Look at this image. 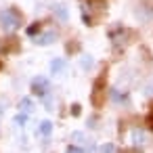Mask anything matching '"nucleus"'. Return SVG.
<instances>
[{
  "mask_svg": "<svg viewBox=\"0 0 153 153\" xmlns=\"http://www.w3.org/2000/svg\"><path fill=\"white\" fill-rule=\"evenodd\" d=\"M0 23H2V27H4L7 32L17 30V27L21 25V15H19V11H15V9H4L2 13H0Z\"/></svg>",
  "mask_w": 153,
  "mask_h": 153,
  "instance_id": "f257e3e1",
  "label": "nucleus"
},
{
  "mask_svg": "<svg viewBox=\"0 0 153 153\" xmlns=\"http://www.w3.org/2000/svg\"><path fill=\"white\" fill-rule=\"evenodd\" d=\"M48 88H51L48 78H44V76H36V78L32 80V92H36L38 97H46V94H48Z\"/></svg>",
  "mask_w": 153,
  "mask_h": 153,
  "instance_id": "f03ea898",
  "label": "nucleus"
},
{
  "mask_svg": "<svg viewBox=\"0 0 153 153\" xmlns=\"http://www.w3.org/2000/svg\"><path fill=\"white\" fill-rule=\"evenodd\" d=\"M55 40H57V32L48 30V32H42V34H38V36L34 38V44H38V46H48V44H53Z\"/></svg>",
  "mask_w": 153,
  "mask_h": 153,
  "instance_id": "7ed1b4c3",
  "label": "nucleus"
},
{
  "mask_svg": "<svg viewBox=\"0 0 153 153\" xmlns=\"http://www.w3.org/2000/svg\"><path fill=\"white\" fill-rule=\"evenodd\" d=\"M130 136H132V143H134L136 147H143V145L147 143V132H145V130H140V128L132 130V132H130Z\"/></svg>",
  "mask_w": 153,
  "mask_h": 153,
  "instance_id": "20e7f679",
  "label": "nucleus"
},
{
  "mask_svg": "<svg viewBox=\"0 0 153 153\" xmlns=\"http://www.w3.org/2000/svg\"><path fill=\"white\" fill-rule=\"evenodd\" d=\"M63 69H65V61L63 59H53L51 61V71L53 74H61Z\"/></svg>",
  "mask_w": 153,
  "mask_h": 153,
  "instance_id": "39448f33",
  "label": "nucleus"
},
{
  "mask_svg": "<svg viewBox=\"0 0 153 153\" xmlns=\"http://www.w3.org/2000/svg\"><path fill=\"white\" fill-rule=\"evenodd\" d=\"M38 132H40L42 136H51V132H53V122H48V120H44V122L40 124V128H38Z\"/></svg>",
  "mask_w": 153,
  "mask_h": 153,
  "instance_id": "423d86ee",
  "label": "nucleus"
},
{
  "mask_svg": "<svg viewBox=\"0 0 153 153\" xmlns=\"http://www.w3.org/2000/svg\"><path fill=\"white\" fill-rule=\"evenodd\" d=\"M30 111H32V99H23V101H21V113L27 115Z\"/></svg>",
  "mask_w": 153,
  "mask_h": 153,
  "instance_id": "0eeeda50",
  "label": "nucleus"
},
{
  "mask_svg": "<svg viewBox=\"0 0 153 153\" xmlns=\"http://www.w3.org/2000/svg\"><path fill=\"white\" fill-rule=\"evenodd\" d=\"M99 153H115V147H113L111 143H105V145H101Z\"/></svg>",
  "mask_w": 153,
  "mask_h": 153,
  "instance_id": "6e6552de",
  "label": "nucleus"
},
{
  "mask_svg": "<svg viewBox=\"0 0 153 153\" xmlns=\"http://www.w3.org/2000/svg\"><path fill=\"white\" fill-rule=\"evenodd\" d=\"M145 94H147V97H153V76H151L149 82L145 84Z\"/></svg>",
  "mask_w": 153,
  "mask_h": 153,
  "instance_id": "1a4fd4ad",
  "label": "nucleus"
},
{
  "mask_svg": "<svg viewBox=\"0 0 153 153\" xmlns=\"http://www.w3.org/2000/svg\"><path fill=\"white\" fill-rule=\"evenodd\" d=\"M80 65H82L84 69H88V67H92V59H90V57H82V61H80Z\"/></svg>",
  "mask_w": 153,
  "mask_h": 153,
  "instance_id": "9d476101",
  "label": "nucleus"
},
{
  "mask_svg": "<svg viewBox=\"0 0 153 153\" xmlns=\"http://www.w3.org/2000/svg\"><path fill=\"white\" fill-rule=\"evenodd\" d=\"M25 120H27V115H25V113H19V115L15 117V122H17V126H25Z\"/></svg>",
  "mask_w": 153,
  "mask_h": 153,
  "instance_id": "9b49d317",
  "label": "nucleus"
},
{
  "mask_svg": "<svg viewBox=\"0 0 153 153\" xmlns=\"http://www.w3.org/2000/svg\"><path fill=\"white\" fill-rule=\"evenodd\" d=\"M65 153H84V151H82L80 147H74V145H69V147L65 149Z\"/></svg>",
  "mask_w": 153,
  "mask_h": 153,
  "instance_id": "f8f14e48",
  "label": "nucleus"
},
{
  "mask_svg": "<svg viewBox=\"0 0 153 153\" xmlns=\"http://www.w3.org/2000/svg\"><path fill=\"white\" fill-rule=\"evenodd\" d=\"M38 30H40V27H38V23H36V25H30V27H27V34H30V36H34V34H38Z\"/></svg>",
  "mask_w": 153,
  "mask_h": 153,
  "instance_id": "ddd939ff",
  "label": "nucleus"
},
{
  "mask_svg": "<svg viewBox=\"0 0 153 153\" xmlns=\"http://www.w3.org/2000/svg\"><path fill=\"white\" fill-rule=\"evenodd\" d=\"M74 138H76V140H84V138H82V132H74Z\"/></svg>",
  "mask_w": 153,
  "mask_h": 153,
  "instance_id": "4468645a",
  "label": "nucleus"
}]
</instances>
